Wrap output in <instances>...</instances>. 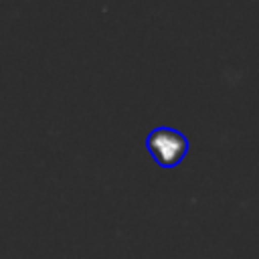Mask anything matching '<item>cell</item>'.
I'll return each mask as SVG.
<instances>
[{
	"label": "cell",
	"mask_w": 259,
	"mask_h": 259,
	"mask_svg": "<svg viewBox=\"0 0 259 259\" xmlns=\"http://www.w3.org/2000/svg\"><path fill=\"white\" fill-rule=\"evenodd\" d=\"M146 148L160 168H174L188 154V140L182 132L160 125L148 134Z\"/></svg>",
	"instance_id": "cell-1"
}]
</instances>
